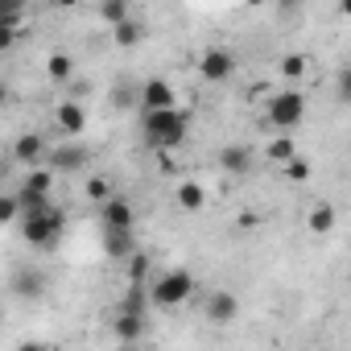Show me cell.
Instances as JSON below:
<instances>
[{
  "instance_id": "18",
  "label": "cell",
  "mask_w": 351,
  "mask_h": 351,
  "mask_svg": "<svg viewBox=\"0 0 351 351\" xmlns=\"http://www.w3.org/2000/svg\"><path fill=\"white\" fill-rule=\"evenodd\" d=\"M46 75H50L54 83H71V79H75V62H71V54H62V50L50 54V58H46Z\"/></svg>"
},
{
  "instance_id": "22",
  "label": "cell",
  "mask_w": 351,
  "mask_h": 351,
  "mask_svg": "<svg viewBox=\"0 0 351 351\" xmlns=\"http://www.w3.org/2000/svg\"><path fill=\"white\" fill-rule=\"evenodd\" d=\"M112 104H116V108H132V104H141V83L120 79V83H116V91H112Z\"/></svg>"
},
{
  "instance_id": "29",
  "label": "cell",
  "mask_w": 351,
  "mask_h": 351,
  "mask_svg": "<svg viewBox=\"0 0 351 351\" xmlns=\"http://www.w3.org/2000/svg\"><path fill=\"white\" fill-rule=\"evenodd\" d=\"M339 13H343V17H351V0H339Z\"/></svg>"
},
{
  "instance_id": "25",
  "label": "cell",
  "mask_w": 351,
  "mask_h": 351,
  "mask_svg": "<svg viewBox=\"0 0 351 351\" xmlns=\"http://www.w3.org/2000/svg\"><path fill=\"white\" fill-rule=\"evenodd\" d=\"M87 199L108 203V199H112V182H108V178H91V182H87Z\"/></svg>"
},
{
  "instance_id": "8",
  "label": "cell",
  "mask_w": 351,
  "mask_h": 351,
  "mask_svg": "<svg viewBox=\"0 0 351 351\" xmlns=\"http://www.w3.org/2000/svg\"><path fill=\"white\" fill-rule=\"evenodd\" d=\"M99 223L104 228H136V207L128 203V199H108V203H99Z\"/></svg>"
},
{
  "instance_id": "9",
  "label": "cell",
  "mask_w": 351,
  "mask_h": 351,
  "mask_svg": "<svg viewBox=\"0 0 351 351\" xmlns=\"http://www.w3.org/2000/svg\"><path fill=\"white\" fill-rule=\"evenodd\" d=\"M157 108H173V87L165 79H145L141 83V112H157Z\"/></svg>"
},
{
  "instance_id": "31",
  "label": "cell",
  "mask_w": 351,
  "mask_h": 351,
  "mask_svg": "<svg viewBox=\"0 0 351 351\" xmlns=\"http://www.w3.org/2000/svg\"><path fill=\"white\" fill-rule=\"evenodd\" d=\"M244 5H265V0H244Z\"/></svg>"
},
{
  "instance_id": "2",
  "label": "cell",
  "mask_w": 351,
  "mask_h": 351,
  "mask_svg": "<svg viewBox=\"0 0 351 351\" xmlns=\"http://www.w3.org/2000/svg\"><path fill=\"white\" fill-rule=\"evenodd\" d=\"M302 120H306V95H302L293 83H285L281 91H273V95L265 99V124H269V128H277V132H298Z\"/></svg>"
},
{
  "instance_id": "23",
  "label": "cell",
  "mask_w": 351,
  "mask_h": 351,
  "mask_svg": "<svg viewBox=\"0 0 351 351\" xmlns=\"http://www.w3.org/2000/svg\"><path fill=\"white\" fill-rule=\"evenodd\" d=\"M112 38H116V46H124V50H128V46H136V42H141V25L128 17V21L112 25Z\"/></svg>"
},
{
  "instance_id": "20",
  "label": "cell",
  "mask_w": 351,
  "mask_h": 351,
  "mask_svg": "<svg viewBox=\"0 0 351 351\" xmlns=\"http://www.w3.org/2000/svg\"><path fill=\"white\" fill-rule=\"evenodd\" d=\"M21 215H25L21 191H5V199H0V223H21Z\"/></svg>"
},
{
  "instance_id": "26",
  "label": "cell",
  "mask_w": 351,
  "mask_h": 351,
  "mask_svg": "<svg viewBox=\"0 0 351 351\" xmlns=\"http://www.w3.org/2000/svg\"><path fill=\"white\" fill-rule=\"evenodd\" d=\"M17 281H21V285H17V293H25V298H29V293H42V281H46V277H42V273H21Z\"/></svg>"
},
{
  "instance_id": "16",
  "label": "cell",
  "mask_w": 351,
  "mask_h": 351,
  "mask_svg": "<svg viewBox=\"0 0 351 351\" xmlns=\"http://www.w3.org/2000/svg\"><path fill=\"white\" fill-rule=\"evenodd\" d=\"M335 207L330 203H318V207H310V215H306V223H310V232L314 236H326V232H335Z\"/></svg>"
},
{
  "instance_id": "4",
  "label": "cell",
  "mask_w": 351,
  "mask_h": 351,
  "mask_svg": "<svg viewBox=\"0 0 351 351\" xmlns=\"http://www.w3.org/2000/svg\"><path fill=\"white\" fill-rule=\"evenodd\" d=\"M58 232H62V211L58 207H29L25 215H21V236H25V244H34V248H50L54 240H58Z\"/></svg>"
},
{
  "instance_id": "11",
  "label": "cell",
  "mask_w": 351,
  "mask_h": 351,
  "mask_svg": "<svg viewBox=\"0 0 351 351\" xmlns=\"http://www.w3.org/2000/svg\"><path fill=\"white\" fill-rule=\"evenodd\" d=\"M50 165H54L58 173H79V169L87 165V149H79V145H58V149H50Z\"/></svg>"
},
{
  "instance_id": "15",
  "label": "cell",
  "mask_w": 351,
  "mask_h": 351,
  "mask_svg": "<svg viewBox=\"0 0 351 351\" xmlns=\"http://www.w3.org/2000/svg\"><path fill=\"white\" fill-rule=\"evenodd\" d=\"M265 157H269V161H277V165H285V161H293V157H298V141H293L289 132H281L277 141H269V145H265Z\"/></svg>"
},
{
  "instance_id": "10",
  "label": "cell",
  "mask_w": 351,
  "mask_h": 351,
  "mask_svg": "<svg viewBox=\"0 0 351 351\" xmlns=\"http://www.w3.org/2000/svg\"><path fill=\"white\" fill-rule=\"evenodd\" d=\"M104 252H108L112 261H128V256L136 252L132 228H104Z\"/></svg>"
},
{
  "instance_id": "5",
  "label": "cell",
  "mask_w": 351,
  "mask_h": 351,
  "mask_svg": "<svg viewBox=\"0 0 351 351\" xmlns=\"http://www.w3.org/2000/svg\"><path fill=\"white\" fill-rule=\"evenodd\" d=\"M236 75V54L228 46H211L199 54V79L203 83H228Z\"/></svg>"
},
{
  "instance_id": "13",
  "label": "cell",
  "mask_w": 351,
  "mask_h": 351,
  "mask_svg": "<svg viewBox=\"0 0 351 351\" xmlns=\"http://www.w3.org/2000/svg\"><path fill=\"white\" fill-rule=\"evenodd\" d=\"M219 169L223 173H248L252 169V149L248 145H228L219 153Z\"/></svg>"
},
{
  "instance_id": "19",
  "label": "cell",
  "mask_w": 351,
  "mask_h": 351,
  "mask_svg": "<svg viewBox=\"0 0 351 351\" xmlns=\"http://www.w3.org/2000/svg\"><path fill=\"white\" fill-rule=\"evenodd\" d=\"M116 335H120L124 343H132V339H141V335H145V314H132V310H120V322H116Z\"/></svg>"
},
{
  "instance_id": "27",
  "label": "cell",
  "mask_w": 351,
  "mask_h": 351,
  "mask_svg": "<svg viewBox=\"0 0 351 351\" xmlns=\"http://www.w3.org/2000/svg\"><path fill=\"white\" fill-rule=\"evenodd\" d=\"M335 91H339V99H343V104H351V62L339 71V79H335Z\"/></svg>"
},
{
  "instance_id": "6",
  "label": "cell",
  "mask_w": 351,
  "mask_h": 351,
  "mask_svg": "<svg viewBox=\"0 0 351 351\" xmlns=\"http://www.w3.org/2000/svg\"><path fill=\"white\" fill-rule=\"evenodd\" d=\"M236 314H240V298L232 289H211L203 298V318L211 326H228V322H236Z\"/></svg>"
},
{
  "instance_id": "14",
  "label": "cell",
  "mask_w": 351,
  "mask_h": 351,
  "mask_svg": "<svg viewBox=\"0 0 351 351\" xmlns=\"http://www.w3.org/2000/svg\"><path fill=\"white\" fill-rule=\"evenodd\" d=\"M173 199H178V207H182V211H203V207H207V191H203L199 182H191V178H186V182H178Z\"/></svg>"
},
{
  "instance_id": "12",
  "label": "cell",
  "mask_w": 351,
  "mask_h": 351,
  "mask_svg": "<svg viewBox=\"0 0 351 351\" xmlns=\"http://www.w3.org/2000/svg\"><path fill=\"white\" fill-rule=\"evenodd\" d=\"M54 124H58L66 136H79V132H83V124H87V112H83L75 99H66V104H58V108H54Z\"/></svg>"
},
{
  "instance_id": "3",
  "label": "cell",
  "mask_w": 351,
  "mask_h": 351,
  "mask_svg": "<svg viewBox=\"0 0 351 351\" xmlns=\"http://www.w3.org/2000/svg\"><path fill=\"white\" fill-rule=\"evenodd\" d=\"M149 298H153L157 310H178L182 302L195 298V277L186 269H165L149 281Z\"/></svg>"
},
{
  "instance_id": "21",
  "label": "cell",
  "mask_w": 351,
  "mask_h": 351,
  "mask_svg": "<svg viewBox=\"0 0 351 351\" xmlns=\"http://www.w3.org/2000/svg\"><path fill=\"white\" fill-rule=\"evenodd\" d=\"M306 71H310L306 54H285V58H281V79H285V83H293V87H298V83L306 79Z\"/></svg>"
},
{
  "instance_id": "17",
  "label": "cell",
  "mask_w": 351,
  "mask_h": 351,
  "mask_svg": "<svg viewBox=\"0 0 351 351\" xmlns=\"http://www.w3.org/2000/svg\"><path fill=\"white\" fill-rule=\"evenodd\" d=\"M132 17V5L128 0H99V21L104 25H120V21H128Z\"/></svg>"
},
{
  "instance_id": "28",
  "label": "cell",
  "mask_w": 351,
  "mask_h": 351,
  "mask_svg": "<svg viewBox=\"0 0 351 351\" xmlns=\"http://www.w3.org/2000/svg\"><path fill=\"white\" fill-rule=\"evenodd\" d=\"M285 173H289L293 182H306V178H310V165H306L302 157H293V161H285Z\"/></svg>"
},
{
  "instance_id": "1",
  "label": "cell",
  "mask_w": 351,
  "mask_h": 351,
  "mask_svg": "<svg viewBox=\"0 0 351 351\" xmlns=\"http://www.w3.org/2000/svg\"><path fill=\"white\" fill-rule=\"evenodd\" d=\"M141 132H145L149 149L173 153L186 141V112L178 104H173V108H157V112H141Z\"/></svg>"
},
{
  "instance_id": "7",
  "label": "cell",
  "mask_w": 351,
  "mask_h": 351,
  "mask_svg": "<svg viewBox=\"0 0 351 351\" xmlns=\"http://www.w3.org/2000/svg\"><path fill=\"white\" fill-rule=\"evenodd\" d=\"M13 161H21V165H42V161H50V149H46L42 132H21V136L13 141Z\"/></svg>"
},
{
  "instance_id": "24",
  "label": "cell",
  "mask_w": 351,
  "mask_h": 351,
  "mask_svg": "<svg viewBox=\"0 0 351 351\" xmlns=\"http://www.w3.org/2000/svg\"><path fill=\"white\" fill-rule=\"evenodd\" d=\"M124 265H128V281L132 285H149V256L145 252H132Z\"/></svg>"
},
{
  "instance_id": "30",
  "label": "cell",
  "mask_w": 351,
  "mask_h": 351,
  "mask_svg": "<svg viewBox=\"0 0 351 351\" xmlns=\"http://www.w3.org/2000/svg\"><path fill=\"white\" fill-rule=\"evenodd\" d=\"M54 5H58V9H75V5H79V0H54Z\"/></svg>"
}]
</instances>
